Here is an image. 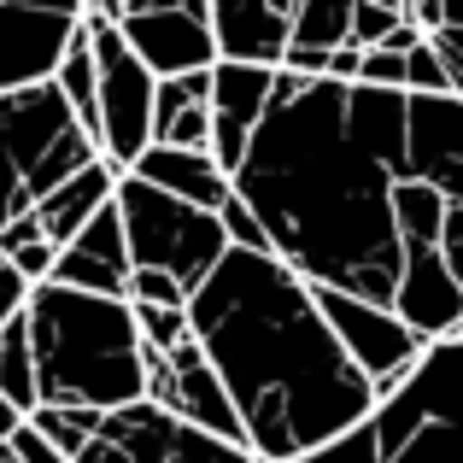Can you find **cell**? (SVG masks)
I'll use <instances>...</instances> for the list:
<instances>
[{
	"label": "cell",
	"instance_id": "obj_12",
	"mask_svg": "<svg viewBox=\"0 0 463 463\" xmlns=\"http://www.w3.org/2000/svg\"><path fill=\"white\" fill-rule=\"evenodd\" d=\"M294 35V0H212L217 65L276 71Z\"/></svg>",
	"mask_w": 463,
	"mask_h": 463
},
{
	"label": "cell",
	"instance_id": "obj_14",
	"mask_svg": "<svg viewBox=\"0 0 463 463\" xmlns=\"http://www.w3.org/2000/svg\"><path fill=\"white\" fill-rule=\"evenodd\" d=\"M270 82L276 71H252V65H212V165L223 176L241 170L252 129H259L264 106H270Z\"/></svg>",
	"mask_w": 463,
	"mask_h": 463
},
{
	"label": "cell",
	"instance_id": "obj_18",
	"mask_svg": "<svg viewBox=\"0 0 463 463\" xmlns=\"http://www.w3.org/2000/svg\"><path fill=\"white\" fill-rule=\"evenodd\" d=\"M129 176L158 188V194H170V200H182V205H194V212H212V217L223 212V200H229V176L212 165V153L147 147L136 165H129Z\"/></svg>",
	"mask_w": 463,
	"mask_h": 463
},
{
	"label": "cell",
	"instance_id": "obj_4",
	"mask_svg": "<svg viewBox=\"0 0 463 463\" xmlns=\"http://www.w3.org/2000/svg\"><path fill=\"white\" fill-rule=\"evenodd\" d=\"M112 212H118V229H124V252H129V306L182 311L194 299V288L229 252L223 223L212 212H194V205L170 200V194H158L136 176H118Z\"/></svg>",
	"mask_w": 463,
	"mask_h": 463
},
{
	"label": "cell",
	"instance_id": "obj_15",
	"mask_svg": "<svg viewBox=\"0 0 463 463\" xmlns=\"http://www.w3.org/2000/svg\"><path fill=\"white\" fill-rule=\"evenodd\" d=\"M165 370H170V399H165L170 417L188 422V429H200V434H212V440L247 446V434H241V422H235V411H229L223 387H217L212 364L200 358V346H194V340H182V346L170 352Z\"/></svg>",
	"mask_w": 463,
	"mask_h": 463
},
{
	"label": "cell",
	"instance_id": "obj_27",
	"mask_svg": "<svg viewBox=\"0 0 463 463\" xmlns=\"http://www.w3.org/2000/svg\"><path fill=\"white\" fill-rule=\"evenodd\" d=\"M0 463H18V458H12V446H0Z\"/></svg>",
	"mask_w": 463,
	"mask_h": 463
},
{
	"label": "cell",
	"instance_id": "obj_7",
	"mask_svg": "<svg viewBox=\"0 0 463 463\" xmlns=\"http://www.w3.org/2000/svg\"><path fill=\"white\" fill-rule=\"evenodd\" d=\"M82 30H89L94 112H100L94 147L118 176H129V165L153 147V77L141 71V59L124 47V35L112 30V18L100 6H82Z\"/></svg>",
	"mask_w": 463,
	"mask_h": 463
},
{
	"label": "cell",
	"instance_id": "obj_24",
	"mask_svg": "<svg viewBox=\"0 0 463 463\" xmlns=\"http://www.w3.org/2000/svg\"><path fill=\"white\" fill-rule=\"evenodd\" d=\"M294 463H375V440H370V422H358L352 434H340V440L317 446V452L294 458Z\"/></svg>",
	"mask_w": 463,
	"mask_h": 463
},
{
	"label": "cell",
	"instance_id": "obj_3",
	"mask_svg": "<svg viewBox=\"0 0 463 463\" xmlns=\"http://www.w3.org/2000/svg\"><path fill=\"white\" fill-rule=\"evenodd\" d=\"M24 335L35 364V405L94 417L141 405V335L129 299H94L42 282L24 306Z\"/></svg>",
	"mask_w": 463,
	"mask_h": 463
},
{
	"label": "cell",
	"instance_id": "obj_1",
	"mask_svg": "<svg viewBox=\"0 0 463 463\" xmlns=\"http://www.w3.org/2000/svg\"><path fill=\"white\" fill-rule=\"evenodd\" d=\"M229 194L317 294L375 306L422 340L463 317V100L276 71Z\"/></svg>",
	"mask_w": 463,
	"mask_h": 463
},
{
	"label": "cell",
	"instance_id": "obj_26",
	"mask_svg": "<svg viewBox=\"0 0 463 463\" xmlns=\"http://www.w3.org/2000/svg\"><path fill=\"white\" fill-rule=\"evenodd\" d=\"M18 429H24V417H18V411L6 405V399H0V446H6V440H12Z\"/></svg>",
	"mask_w": 463,
	"mask_h": 463
},
{
	"label": "cell",
	"instance_id": "obj_6",
	"mask_svg": "<svg viewBox=\"0 0 463 463\" xmlns=\"http://www.w3.org/2000/svg\"><path fill=\"white\" fill-rule=\"evenodd\" d=\"M375 463H463V340H429L411 375L370 411Z\"/></svg>",
	"mask_w": 463,
	"mask_h": 463
},
{
	"label": "cell",
	"instance_id": "obj_8",
	"mask_svg": "<svg viewBox=\"0 0 463 463\" xmlns=\"http://www.w3.org/2000/svg\"><path fill=\"white\" fill-rule=\"evenodd\" d=\"M71 463H259V458L247 446H229V440H212V434L188 429L170 411L129 405V411L100 417L94 440Z\"/></svg>",
	"mask_w": 463,
	"mask_h": 463
},
{
	"label": "cell",
	"instance_id": "obj_17",
	"mask_svg": "<svg viewBox=\"0 0 463 463\" xmlns=\"http://www.w3.org/2000/svg\"><path fill=\"white\" fill-rule=\"evenodd\" d=\"M153 147L212 153V71L153 82Z\"/></svg>",
	"mask_w": 463,
	"mask_h": 463
},
{
	"label": "cell",
	"instance_id": "obj_23",
	"mask_svg": "<svg viewBox=\"0 0 463 463\" xmlns=\"http://www.w3.org/2000/svg\"><path fill=\"white\" fill-rule=\"evenodd\" d=\"M129 317H136L141 346L158 352V358H170V352L188 340V306L182 311H170V306H129Z\"/></svg>",
	"mask_w": 463,
	"mask_h": 463
},
{
	"label": "cell",
	"instance_id": "obj_10",
	"mask_svg": "<svg viewBox=\"0 0 463 463\" xmlns=\"http://www.w3.org/2000/svg\"><path fill=\"white\" fill-rule=\"evenodd\" d=\"M311 299H317V311H323L328 335L340 340V352L352 358V370L370 382L375 405H382V399L411 375V364L422 358V346H429V340L411 335L399 317H387V311H375V306H358V299L317 294V288H311Z\"/></svg>",
	"mask_w": 463,
	"mask_h": 463
},
{
	"label": "cell",
	"instance_id": "obj_11",
	"mask_svg": "<svg viewBox=\"0 0 463 463\" xmlns=\"http://www.w3.org/2000/svg\"><path fill=\"white\" fill-rule=\"evenodd\" d=\"M82 6H0V94L47 82Z\"/></svg>",
	"mask_w": 463,
	"mask_h": 463
},
{
	"label": "cell",
	"instance_id": "obj_9",
	"mask_svg": "<svg viewBox=\"0 0 463 463\" xmlns=\"http://www.w3.org/2000/svg\"><path fill=\"white\" fill-rule=\"evenodd\" d=\"M112 30L124 47L141 59L153 82L165 77H194L217 65L212 47V0H170V6H118Z\"/></svg>",
	"mask_w": 463,
	"mask_h": 463
},
{
	"label": "cell",
	"instance_id": "obj_13",
	"mask_svg": "<svg viewBox=\"0 0 463 463\" xmlns=\"http://www.w3.org/2000/svg\"><path fill=\"white\" fill-rule=\"evenodd\" d=\"M47 282L71 288V294H94V299H129V252H124V229H118L112 205H106L71 247L53 252Z\"/></svg>",
	"mask_w": 463,
	"mask_h": 463
},
{
	"label": "cell",
	"instance_id": "obj_28",
	"mask_svg": "<svg viewBox=\"0 0 463 463\" xmlns=\"http://www.w3.org/2000/svg\"><path fill=\"white\" fill-rule=\"evenodd\" d=\"M0 264H6V259H0Z\"/></svg>",
	"mask_w": 463,
	"mask_h": 463
},
{
	"label": "cell",
	"instance_id": "obj_19",
	"mask_svg": "<svg viewBox=\"0 0 463 463\" xmlns=\"http://www.w3.org/2000/svg\"><path fill=\"white\" fill-rule=\"evenodd\" d=\"M346 24H352V0H294V53H335L346 47Z\"/></svg>",
	"mask_w": 463,
	"mask_h": 463
},
{
	"label": "cell",
	"instance_id": "obj_2",
	"mask_svg": "<svg viewBox=\"0 0 463 463\" xmlns=\"http://www.w3.org/2000/svg\"><path fill=\"white\" fill-rule=\"evenodd\" d=\"M188 340L212 364L247 452L294 463L370 422L375 393L328 335L311 288L270 252H235L188 299Z\"/></svg>",
	"mask_w": 463,
	"mask_h": 463
},
{
	"label": "cell",
	"instance_id": "obj_22",
	"mask_svg": "<svg viewBox=\"0 0 463 463\" xmlns=\"http://www.w3.org/2000/svg\"><path fill=\"white\" fill-rule=\"evenodd\" d=\"M405 24V6H393V0H352V24H346V47H358V53H375V47L387 42V35Z\"/></svg>",
	"mask_w": 463,
	"mask_h": 463
},
{
	"label": "cell",
	"instance_id": "obj_5",
	"mask_svg": "<svg viewBox=\"0 0 463 463\" xmlns=\"http://www.w3.org/2000/svg\"><path fill=\"white\" fill-rule=\"evenodd\" d=\"M100 147L82 136L53 82L0 94V229L30 217L59 182L89 170Z\"/></svg>",
	"mask_w": 463,
	"mask_h": 463
},
{
	"label": "cell",
	"instance_id": "obj_21",
	"mask_svg": "<svg viewBox=\"0 0 463 463\" xmlns=\"http://www.w3.org/2000/svg\"><path fill=\"white\" fill-rule=\"evenodd\" d=\"M24 422H30V434H42V440L53 446L65 463L94 440V429H100V417H94V411H59V405H35Z\"/></svg>",
	"mask_w": 463,
	"mask_h": 463
},
{
	"label": "cell",
	"instance_id": "obj_20",
	"mask_svg": "<svg viewBox=\"0 0 463 463\" xmlns=\"http://www.w3.org/2000/svg\"><path fill=\"white\" fill-rule=\"evenodd\" d=\"M0 399H6L18 417L35 411V364H30V335H24V317H12L0 328Z\"/></svg>",
	"mask_w": 463,
	"mask_h": 463
},
{
	"label": "cell",
	"instance_id": "obj_25",
	"mask_svg": "<svg viewBox=\"0 0 463 463\" xmlns=\"http://www.w3.org/2000/svg\"><path fill=\"white\" fill-rule=\"evenodd\" d=\"M6 446H12V458H18V463H65V458H59V452H53V446H47V440H42V434H30V422H24V429H18V434H12V440H6Z\"/></svg>",
	"mask_w": 463,
	"mask_h": 463
},
{
	"label": "cell",
	"instance_id": "obj_16",
	"mask_svg": "<svg viewBox=\"0 0 463 463\" xmlns=\"http://www.w3.org/2000/svg\"><path fill=\"white\" fill-rule=\"evenodd\" d=\"M112 188H118V170L106 165V158H94L89 170H77L71 182H59L53 194H47L42 205L30 212V229L47 241V247H71V241L82 235V229L94 223V217L112 205Z\"/></svg>",
	"mask_w": 463,
	"mask_h": 463
}]
</instances>
